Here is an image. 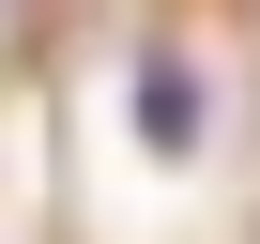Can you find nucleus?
<instances>
[{"mask_svg":"<svg viewBox=\"0 0 260 244\" xmlns=\"http://www.w3.org/2000/svg\"><path fill=\"white\" fill-rule=\"evenodd\" d=\"M138 138H153L169 168L199 153V61H184V46H138Z\"/></svg>","mask_w":260,"mask_h":244,"instance_id":"obj_1","label":"nucleus"}]
</instances>
